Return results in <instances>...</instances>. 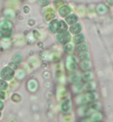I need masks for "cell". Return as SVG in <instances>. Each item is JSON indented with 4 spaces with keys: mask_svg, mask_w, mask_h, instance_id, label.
I'll return each mask as SVG.
<instances>
[{
    "mask_svg": "<svg viewBox=\"0 0 113 122\" xmlns=\"http://www.w3.org/2000/svg\"><path fill=\"white\" fill-rule=\"evenodd\" d=\"M12 34V24L8 21H3L0 24V36L3 38H9Z\"/></svg>",
    "mask_w": 113,
    "mask_h": 122,
    "instance_id": "1",
    "label": "cell"
},
{
    "mask_svg": "<svg viewBox=\"0 0 113 122\" xmlns=\"http://www.w3.org/2000/svg\"><path fill=\"white\" fill-rule=\"evenodd\" d=\"M0 75H1V77L3 80H5V81H10V80H12V78L14 76V70L12 68H10L9 66L5 67V68L2 69Z\"/></svg>",
    "mask_w": 113,
    "mask_h": 122,
    "instance_id": "2",
    "label": "cell"
},
{
    "mask_svg": "<svg viewBox=\"0 0 113 122\" xmlns=\"http://www.w3.org/2000/svg\"><path fill=\"white\" fill-rule=\"evenodd\" d=\"M57 41L59 42L60 44H66L67 43H69V41L70 40V35L68 32H61L60 34L57 35Z\"/></svg>",
    "mask_w": 113,
    "mask_h": 122,
    "instance_id": "3",
    "label": "cell"
},
{
    "mask_svg": "<svg viewBox=\"0 0 113 122\" xmlns=\"http://www.w3.org/2000/svg\"><path fill=\"white\" fill-rule=\"evenodd\" d=\"M67 66H68V69H70V70H76V68H77L76 60L75 59L74 56H70L69 58L68 62H67Z\"/></svg>",
    "mask_w": 113,
    "mask_h": 122,
    "instance_id": "4",
    "label": "cell"
},
{
    "mask_svg": "<svg viewBox=\"0 0 113 122\" xmlns=\"http://www.w3.org/2000/svg\"><path fill=\"white\" fill-rule=\"evenodd\" d=\"M58 27H59V22L57 20H53L50 23V30L52 33H55L58 31Z\"/></svg>",
    "mask_w": 113,
    "mask_h": 122,
    "instance_id": "5",
    "label": "cell"
},
{
    "mask_svg": "<svg viewBox=\"0 0 113 122\" xmlns=\"http://www.w3.org/2000/svg\"><path fill=\"white\" fill-rule=\"evenodd\" d=\"M60 14L61 16H66L70 12V9L69 6L67 5H63L62 7L60 9Z\"/></svg>",
    "mask_w": 113,
    "mask_h": 122,
    "instance_id": "6",
    "label": "cell"
},
{
    "mask_svg": "<svg viewBox=\"0 0 113 122\" xmlns=\"http://www.w3.org/2000/svg\"><path fill=\"white\" fill-rule=\"evenodd\" d=\"M70 32L75 34L77 33H79L81 31V25L79 23H76V24H74L71 27H70Z\"/></svg>",
    "mask_w": 113,
    "mask_h": 122,
    "instance_id": "7",
    "label": "cell"
},
{
    "mask_svg": "<svg viewBox=\"0 0 113 122\" xmlns=\"http://www.w3.org/2000/svg\"><path fill=\"white\" fill-rule=\"evenodd\" d=\"M61 108H62V111L64 112H67L70 110V100H65L61 104Z\"/></svg>",
    "mask_w": 113,
    "mask_h": 122,
    "instance_id": "8",
    "label": "cell"
},
{
    "mask_svg": "<svg viewBox=\"0 0 113 122\" xmlns=\"http://www.w3.org/2000/svg\"><path fill=\"white\" fill-rule=\"evenodd\" d=\"M66 21L68 24H75L77 21V17L75 15H70L66 18Z\"/></svg>",
    "mask_w": 113,
    "mask_h": 122,
    "instance_id": "9",
    "label": "cell"
},
{
    "mask_svg": "<svg viewBox=\"0 0 113 122\" xmlns=\"http://www.w3.org/2000/svg\"><path fill=\"white\" fill-rule=\"evenodd\" d=\"M84 40H85V37H84V35H82V34L77 35V36L74 37V41H75V43L77 44L82 43V42Z\"/></svg>",
    "mask_w": 113,
    "mask_h": 122,
    "instance_id": "10",
    "label": "cell"
},
{
    "mask_svg": "<svg viewBox=\"0 0 113 122\" xmlns=\"http://www.w3.org/2000/svg\"><path fill=\"white\" fill-rule=\"evenodd\" d=\"M88 46L86 43H80L79 46L77 47V50L80 53L81 52L83 53V52H85V51L88 50Z\"/></svg>",
    "mask_w": 113,
    "mask_h": 122,
    "instance_id": "11",
    "label": "cell"
},
{
    "mask_svg": "<svg viewBox=\"0 0 113 122\" xmlns=\"http://www.w3.org/2000/svg\"><path fill=\"white\" fill-rule=\"evenodd\" d=\"M67 29V26L66 23L64 21L59 22V27H58V31L59 32H64L66 31Z\"/></svg>",
    "mask_w": 113,
    "mask_h": 122,
    "instance_id": "12",
    "label": "cell"
},
{
    "mask_svg": "<svg viewBox=\"0 0 113 122\" xmlns=\"http://www.w3.org/2000/svg\"><path fill=\"white\" fill-rule=\"evenodd\" d=\"M22 56H21V54H19V53H17V54H16V55H14L13 58H12V60H13V62L16 63H17V64L20 63H21V61H22Z\"/></svg>",
    "mask_w": 113,
    "mask_h": 122,
    "instance_id": "13",
    "label": "cell"
},
{
    "mask_svg": "<svg viewBox=\"0 0 113 122\" xmlns=\"http://www.w3.org/2000/svg\"><path fill=\"white\" fill-rule=\"evenodd\" d=\"M81 67L83 69V70H88L90 69L91 67V63L89 61H83V62L81 63Z\"/></svg>",
    "mask_w": 113,
    "mask_h": 122,
    "instance_id": "14",
    "label": "cell"
},
{
    "mask_svg": "<svg viewBox=\"0 0 113 122\" xmlns=\"http://www.w3.org/2000/svg\"><path fill=\"white\" fill-rule=\"evenodd\" d=\"M97 10H98V12H99V13L104 14L107 12V8H106L104 5H100L98 6V8H97Z\"/></svg>",
    "mask_w": 113,
    "mask_h": 122,
    "instance_id": "15",
    "label": "cell"
},
{
    "mask_svg": "<svg viewBox=\"0 0 113 122\" xmlns=\"http://www.w3.org/2000/svg\"><path fill=\"white\" fill-rule=\"evenodd\" d=\"M8 87V84L7 83L4 81H2L0 80V90H5Z\"/></svg>",
    "mask_w": 113,
    "mask_h": 122,
    "instance_id": "16",
    "label": "cell"
},
{
    "mask_svg": "<svg viewBox=\"0 0 113 122\" xmlns=\"http://www.w3.org/2000/svg\"><path fill=\"white\" fill-rule=\"evenodd\" d=\"M73 49H74V46H73V45L72 44H67V46H65V51L67 53H70V52H72L73 51Z\"/></svg>",
    "mask_w": 113,
    "mask_h": 122,
    "instance_id": "17",
    "label": "cell"
},
{
    "mask_svg": "<svg viewBox=\"0 0 113 122\" xmlns=\"http://www.w3.org/2000/svg\"><path fill=\"white\" fill-rule=\"evenodd\" d=\"M64 3V0H56V1L54 2V4H55L57 7H59L60 5H63Z\"/></svg>",
    "mask_w": 113,
    "mask_h": 122,
    "instance_id": "18",
    "label": "cell"
},
{
    "mask_svg": "<svg viewBox=\"0 0 113 122\" xmlns=\"http://www.w3.org/2000/svg\"><path fill=\"white\" fill-rule=\"evenodd\" d=\"M54 16H55V15H54V13H48L46 15V20H52L53 18H54Z\"/></svg>",
    "mask_w": 113,
    "mask_h": 122,
    "instance_id": "19",
    "label": "cell"
},
{
    "mask_svg": "<svg viewBox=\"0 0 113 122\" xmlns=\"http://www.w3.org/2000/svg\"><path fill=\"white\" fill-rule=\"evenodd\" d=\"M88 53H82V54H81L80 55V58L81 59V60H86L88 58Z\"/></svg>",
    "mask_w": 113,
    "mask_h": 122,
    "instance_id": "20",
    "label": "cell"
},
{
    "mask_svg": "<svg viewBox=\"0 0 113 122\" xmlns=\"http://www.w3.org/2000/svg\"><path fill=\"white\" fill-rule=\"evenodd\" d=\"M9 67L13 70V69H16L17 68V66L16 65V63L13 62V63H9Z\"/></svg>",
    "mask_w": 113,
    "mask_h": 122,
    "instance_id": "21",
    "label": "cell"
},
{
    "mask_svg": "<svg viewBox=\"0 0 113 122\" xmlns=\"http://www.w3.org/2000/svg\"><path fill=\"white\" fill-rule=\"evenodd\" d=\"M38 1L42 5H46L47 3L49 2V0H38Z\"/></svg>",
    "mask_w": 113,
    "mask_h": 122,
    "instance_id": "22",
    "label": "cell"
},
{
    "mask_svg": "<svg viewBox=\"0 0 113 122\" xmlns=\"http://www.w3.org/2000/svg\"><path fill=\"white\" fill-rule=\"evenodd\" d=\"M5 98V93L2 91V90H0V99H4Z\"/></svg>",
    "mask_w": 113,
    "mask_h": 122,
    "instance_id": "23",
    "label": "cell"
},
{
    "mask_svg": "<svg viewBox=\"0 0 113 122\" xmlns=\"http://www.w3.org/2000/svg\"><path fill=\"white\" fill-rule=\"evenodd\" d=\"M3 107H4V104H3V102H2L1 101H0V110H2V109L3 108Z\"/></svg>",
    "mask_w": 113,
    "mask_h": 122,
    "instance_id": "24",
    "label": "cell"
},
{
    "mask_svg": "<svg viewBox=\"0 0 113 122\" xmlns=\"http://www.w3.org/2000/svg\"><path fill=\"white\" fill-rule=\"evenodd\" d=\"M109 2H110L111 4H113V0H109Z\"/></svg>",
    "mask_w": 113,
    "mask_h": 122,
    "instance_id": "25",
    "label": "cell"
},
{
    "mask_svg": "<svg viewBox=\"0 0 113 122\" xmlns=\"http://www.w3.org/2000/svg\"><path fill=\"white\" fill-rule=\"evenodd\" d=\"M0 117H1V113H0Z\"/></svg>",
    "mask_w": 113,
    "mask_h": 122,
    "instance_id": "26",
    "label": "cell"
}]
</instances>
